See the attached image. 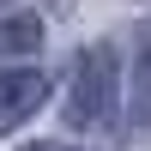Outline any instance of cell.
<instances>
[{
    "label": "cell",
    "mask_w": 151,
    "mask_h": 151,
    "mask_svg": "<svg viewBox=\"0 0 151 151\" xmlns=\"http://www.w3.org/2000/svg\"><path fill=\"white\" fill-rule=\"evenodd\" d=\"M24 151H79V145H55V139H48V145H24Z\"/></svg>",
    "instance_id": "5b68a950"
},
{
    "label": "cell",
    "mask_w": 151,
    "mask_h": 151,
    "mask_svg": "<svg viewBox=\"0 0 151 151\" xmlns=\"http://www.w3.org/2000/svg\"><path fill=\"white\" fill-rule=\"evenodd\" d=\"M133 121L151 127V24H139V55H133Z\"/></svg>",
    "instance_id": "277c9868"
},
{
    "label": "cell",
    "mask_w": 151,
    "mask_h": 151,
    "mask_svg": "<svg viewBox=\"0 0 151 151\" xmlns=\"http://www.w3.org/2000/svg\"><path fill=\"white\" fill-rule=\"evenodd\" d=\"M115 48L91 42L79 60H73V85H67V127L79 133H103L115 127Z\"/></svg>",
    "instance_id": "6da1fadb"
},
{
    "label": "cell",
    "mask_w": 151,
    "mask_h": 151,
    "mask_svg": "<svg viewBox=\"0 0 151 151\" xmlns=\"http://www.w3.org/2000/svg\"><path fill=\"white\" fill-rule=\"evenodd\" d=\"M30 48H42V18L0 0V55H30Z\"/></svg>",
    "instance_id": "3957f363"
},
{
    "label": "cell",
    "mask_w": 151,
    "mask_h": 151,
    "mask_svg": "<svg viewBox=\"0 0 151 151\" xmlns=\"http://www.w3.org/2000/svg\"><path fill=\"white\" fill-rule=\"evenodd\" d=\"M42 97H48V79H42V73H30V67L0 73V133L24 127V121L42 109Z\"/></svg>",
    "instance_id": "7a4b0ae2"
}]
</instances>
